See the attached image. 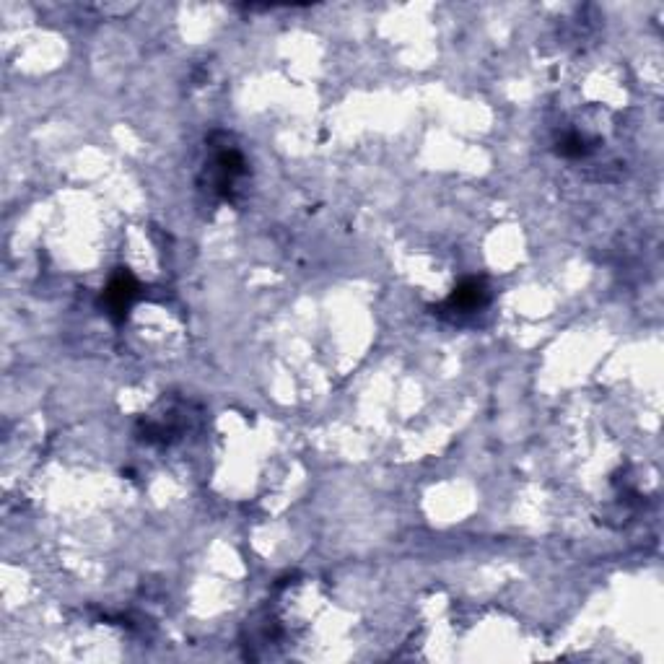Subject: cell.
I'll return each instance as SVG.
<instances>
[{
	"instance_id": "cell-1",
	"label": "cell",
	"mask_w": 664,
	"mask_h": 664,
	"mask_svg": "<svg viewBox=\"0 0 664 664\" xmlns=\"http://www.w3.org/2000/svg\"><path fill=\"white\" fill-rule=\"evenodd\" d=\"M205 174H208V190L216 192L218 198L231 200L239 179L247 177V161L234 146L216 148L211 161L205 164Z\"/></svg>"
},
{
	"instance_id": "cell-2",
	"label": "cell",
	"mask_w": 664,
	"mask_h": 664,
	"mask_svg": "<svg viewBox=\"0 0 664 664\" xmlns=\"http://www.w3.org/2000/svg\"><path fill=\"white\" fill-rule=\"evenodd\" d=\"M138 294H141V286L135 283L133 275L120 270V273L109 281L107 291H104L102 296V304L107 307V314L112 320L122 322L128 317L130 307H133V301L138 299Z\"/></svg>"
},
{
	"instance_id": "cell-3",
	"label": "cell",
	"mask_w": 664,
	"mask_h": 664,
	"mask_svg": "<svg viewBox=\"0 0 664 664\" xmlns=\"http://www.w3.org/2000/svg\"><path fill=\"white\" fill-rule=\"evenodd\" d=\"M491 299V291H488L486 281L483 278H465L460 286L454 288L452 296L447 299L444 309L454 314H473L478 309H483Z\"/></svg>"
}]
</instances>
